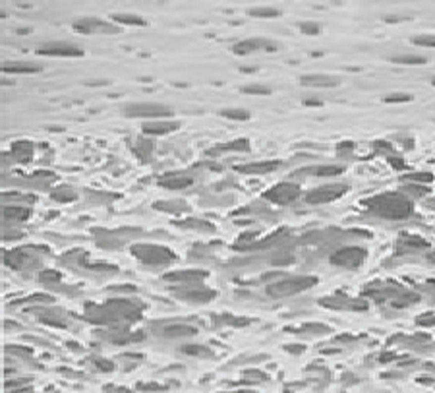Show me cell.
I'll list each match as a JSON object with an SVG mask.
<instances>
[{
    "label": "cell",
    "mask_w": 435,
    "mask_h": 393,
    "mask_svg": "<svg viewBox=\"0 0 435 393\" xmlns=\"http://www.w3.org/2000/svg\"><path fill=\"white\" fill-rule=\"evenodd\" d=\"M145 304L128 298H112L105 304H87L83 320L105 328H126L141 318Z\"/></svg>",
    "instance_id": "6da1fadb"
},
{
    "label": "cell",
    "mask_w": 435,
    "mask_h": 393,
    "mask_svg": "<svg viewBox=\"0 0 435 393\" xmlns=\"http://www.w3.org/2000/svg\"><path fill=\"white\" fill-rule=\"evenodd\" d=\"M362 207H366L368 213H372V215L389 219V221L408 219L414 211V203L410 201V197L398 194V192H385V194H377L374 197H366L362 201Z\"/></svg>",
    "instance_id": "7a4b0ae2"
},
{
    "label": "cell",
    "mask_w": 435,
    "mask_h": 393,
    "mask_svg": "<svg viewBox=\"0 0 435 393\" xmlns=\"http://www.w3.org/2000/svg\"><path fill=\"white\" fill-rule=\"evenodd\" d=\"M130 250L139 263L153 267V269L166 267L176 260L172 250H168L166 246H161V244H134Z\"/></svg>",
    "instance_id": "3957f363"
},
{
    "label": "cell",
    "mask_w": 435,
    "mask_h": 393,
    "mask_svg": "<svg viewBox=\"0 0 435 393\" xmlns=\"http://www.w3.org/2000/svg\"><path fill=\"white\" fill-rule=\"evenodd\" d=\"M37 252H49V248L45 246H21L14 250H6L4 252V263L12 269L18 271H29V269H37L41 265V258Z\"/></svg>",
    "instance_id": "277c9868"
},
{
    "label": "cell",
    "mask_w": 435,
    "mask_h": 393,
    "mask_svg": "<svg viewBox=\"0 0 435 393\" xmlns=\"http://www.w3.org/2000/svg\"><path fill=\"white\" fill-rule=\"evenodd\" d=\"M314 285H317V279L312 275L286 277V279L278 281L275 285H269L267 287V295L271 296V298H286V296L304 293V291L312 289Z\"/></svg>",
    "instance_id": "5b68a950"
},
{
    "label": "cell",
    "mask_w": 435,
    "mask_h": 393,
    "mask_svg": "<svg viewBox=\"0 0 435 393\" xmlns=\"http://www.w3.org/2000/svg\"><path fill=\"white\" fill-rule=\"evenodd\" d=\"M368 258V250L362 246H344L340 250H336L331 254V263L336 267H344V269H356L360 267Z\"/></svg>",
    "instance_id": "8992f818"
},
{
    "label": "cell",
    "mask_w": 435,
    "mask_h": 393,
    "mask_svg": "<svg viewBox=\"0 0 435 393\" xmlns=\"http://www.w3.org/2000/svg\"><path fill=\"white\" fill-rule=\"evenodd\" d=\"M124 115L130 118H170L174 111L161 103H134L124 109Z\"/></svg>",
    "instance_id": "52a82bcc"
},
{
    "label": "cell",
    "mask_w": 435,
    "mask_h": 393,
    "mask_svg": "<svg viewBox=\"0 0 435 393\" xmlns=\"http://www.w3.org/2000/svg\"><path fill=\"white\" fill-rule=\"evenodd\" d=\"M300 196H302V188L296 182H280V184H275L273 188H269L267 192H263V197L267 201L277 203V205H288L296 201Z\"/></svg>",
    "instance_id": "ba28073f"
},
{
    "label": "cell",
    "mask_w": 435,
    "mask_h": 393,
    "mask_svg": "<svg viewBox=\"0 0 435 393\" xmlns=\"http://www.w3.org/2000/svg\"><path fill=\"white\" fill-rule=\"evenodd\" d=\"M348 192V184H327V186H319L316 190L308 192L304 201L310 205H319V203H329L335 201L338 197H342Z\"/></svg>",
    "instance_id": "9c48e42d"
},
{
    "label": "cell",
    "mask_w": 435,
    "mask_h": 393,
    "mask_svg": "<svg viewBox=\"0 0 435 393\" xmlns=\"http://www.w3.org/2000/svg\"><path fill=\"white\" fill-rule=\"evenodd\" d=\"M72 27H74L76 33H85V35H91V33L110 35V33H120L122 31L120 27L112 25L110 21H105L101 18H79V20H74Z\"/></svg>",
    "instance_id": "30bf717a"
},
{
    "label": "cell",
    "mask_w": 435,
    "mask_h": 393,
    "mask_svg": "<svg viewBox=\"0 0 435 393\" xmlns=\"http://www.w3.org/2000/svg\"><path fill=\"white\" fill-rule=\"evenodd\" d=\"M172 295L176 296V298H180V300L205 304V302H211V300L217 298V291H213V289H205V287H198V283H196V285L174 287V289H172Z\"/></svg>",
    "instance_id": "8fae6325"
},
{
    "label": "cell",
    "mask_w": 435,
    "mask_h": 393,
    "mask_svg": "<svg viewBox=\"0 0 435 393\" xmlns=\"http://www.w3.org/2000/svg\"><path fill=\"white\" fill-rule=\"evenodd\" d=\"M37 55L41 57H64V59H76V57H83V49H79L72 43H47L37 49Z\"/></svg>",
    "instance_id": "7c38bea8"
},
{
    "label": "cell",
    "mask_w": 435,
    "mask_h": 393,
    "mask_svg": "<svg viewBox=\"0 0 435 393\" xmlns=\"http://www.w3.org/2000/svg\"><path fill=\"white\" fill-rule=\"evenodd\" d=\"M257 51H265V53H275L278 51V45L275 41L269 39H246L240 41L232 47V53L234 55H252V53H257Z\"/></svg>",
    "instance_id": "4fadbf2b"
},
{
    "label": "cell",
    "mask_w": 435,
    "mask_h": 393,
    "mask_svg": "<svg viewBox=\"0 0 435 393\" xmlns=\"http://www.w3.org/2000/svg\"><path fill=\"white\" fill-rule=\"evenodd\" d=\"M196 182V177L192 173H168V175H163L159 177L157 184L166 188V190H184V188H190L192 184Z\"/></svg>",
    "instance_id": "5bb4252c"
},
{
    "label": "cell",
    "mask_w": 435,
    "mask_h": 393,
    "mask_svg": "<svg viewBox=\"0 0 435 393\" xmlns=\"http://www.w3.org/2000/svg\"><path fill=\"white\" fill-rule=\"evenodd\" d=\"M99 337L114 343V345H124V343H138V341H143L145 339V333L143 331H134L130 333L126 328H112L110 331H101Z\"/></svg>",
    "instance_id": "9a60e30c"
},
{
    "label": "cell",
    "mask_w": 435,
    "mask_h": 393,
    "mask_svg": "<svg viewBox=\"0 0 435 393\" xmlns=\"http://www.w3.org/2000/svg\"><path fill=\"white\" fill-rule=\"evenodd\" d=\"M207 271H201V269H188V271H172V273H166L163 275V281H168V283H182V285H196L207 279Z\"/></svg>",
    "instance_id": "2e32d148"
},
{
    "label": "cell",
    "mask_w": 435,
    "mask_h": 393,
    "mask_svg": "<svg viewBox=\"0 0 435 393\" xmlns=\"http://www.w3.org/2000/svg\"><path fill=\"white\" fill-rule=\"evenodd\" d=\"M230 151H250V139L240 138L234 139V141H226V143H218V145H213L205 151L207 157H217V155H222V153H230Z\"/></svg>",
    "instance_id": "e0dca14e"
},
{
    "label": "cell",
    "mask_w": 435,
    "mask_h": 393,
    "mask_svg": "<svg viewBox=\"0 0 435 393\" xmlns=\"http://www.w3.org/2000/svg\"><path fill=\"white\" fill-rule=\"evenodd\" d=\"M178 128L180 124L178 122H172V120H153V122H145L141 126L143 134H147V136H164V134L174 132Z\"/></svg>",
    "instance_id": "ac0fdd59"
},
{
    "label": "cell",
    "mask_w": 435,
    "mask_h": 393,
    "mask_svg": "<svg viewBox=\"0 0 435 393\" xmlns=\"http://www.w3.org/2000/svg\"><path fill=\"white\" fill-rule=\"evenodd\" d=\"M280 167V161H259V163H248V165H240L236 167L238 173L244 175H267L273 173Z\"/></svg>",
    "instance_id": "d6986e66"
},
{
    "label": "cell",
    "mask_w": 435,
    "mask_h": 393,
    "mask_svg": "<svg viewBox=\"0 0 435 393\" xmlns=\"http://www.w3.org/2000/svg\"><path fill=\"white\" fill-rule=\"evenodd\" d=\"M344 173V167H338V165H317V167H306V169H300L294 175L302 177V175H310V177H338Z\"/></svg>",
    "instance_id": "ffe728a7"
},
{
    "label": "cell",
    "mask_w": 435,
    "mask_h": 393,
    "mask_svg": "<svg viewBox=\"0 0 435 393\" xmlns=\"http://www.w3.org/2000/svg\"><path fill=\"white\" fill-rule=\"evenodd\" d=\"M33 151H35V147H33L31 141L20 139V141H16V143L12 145V149H10V153L6 155V159L12 157L14 161H18V163H29V161L33 159Z\"/></svg>",
    "instance_id": "44dd1931"
},
{
    "label": "cell",
    "mask_w": 435,
    "mask_h": 393,
    "mask_svg": "<svg viewBox=\"0 0 435 393\" xmlns=\"http://www.w3.org/2000/svg\"><path fill=\"white\" fill-rule=\"evenodd\" d=\"M300 83L306 87H336L340 79L335 76H327V74H308L300 78Z\"/></svg>",
    "instance_id": "7402d4cb"
},
{
    "label": "cell",
    "mask_w": 435,
    "mask_h": 393,
    "mask_svg": "<svg viewBox=\"0 0 435 393\" xmlns=\"http://www.w3.org/2000/svg\"><path fill=\"white\" fill-rule=\"evenodd\" d=\"M321 304L323 306H327V308H350V310H366L368 308V304L366 302H358V300H350V298H346V296H331V298H323L321 300Z\"/></svg>",
    "instance_id": "603a6c76"
},
{
    "label": "cell",
    "mask_w": 435,
    "mask_h": 393,
    "mask_svg": "<svg viewBox=\"0 0 435 393\" xmlns=\"http://www.w3.org/2000/svg\"><path fill=\"white\" fill-rule=\"evenodd\" d=\"M41 70L43 66L33 64V62H4L2 64L4 74H37Z\"/></svg>",
    "instance_id": "cb8c5ba5"
},
{
    "label": "cell",
    "mask_w": 435,
    "mask_h": 393,
    "mask_svg": "<svg viewBox=\"0 0 435 393\" xmlns=\"http://www.w3.org/2000/svg\"><path fill=\"white\" fill-rule=\"evenodd\" d=\"M153 207L164 213H188L190 205L184 199H170V201H155Z\"/></svg>",
    "instance_id": "d4e9b609"
},
{
    "label": "cell",
    "mask_w": 435,
    "mask_h": 393,
    "mask_svg": "<svg viewBox=\"0 0 435 393\" xmlns=\"http://www.w3.org/2000/svg\"><path fill=\"white\" fill-rule=\"evenodd\" d=\"M2 217H4L6 223L25 221V219H29V209H27V207H21V205H4Z\"/></svg>",
    "instance_id": "484cf974"
},
{
    "label": "cell",
    "mask_w": 435,
    "mask_h": 393,
    "mask_svg": "<svg viewBox=\"0 0 435 393\" xmlns=\"http://www.w3.org/2000/svg\"><path fill=\"white\" fill-rule=\"evenodd\" d=\"M198 329L192 328V326H186V324H172V326H166L163 329V335L164 337H188V335H196Z\"/></svg>",
    "instance_id": "4316f807"
},
{
    "label": "cell",
    "mask_w": 435,
    "mask_h": 393,
    "mask_svg": "<svg viewBox=\"0 0 435 393\" xmlns=\"http://www.w3.org/2000/svg\"><path fill=\"white\" fill-rule=\"evenodd\" d=\"M176 227H182V229H196V231H215V227L211 225V223H207V221H203V219H184V221H172Z\"/></svg>",
    "instance_id": "83f0119b"
},
{
    "label": "cell",
    "mask_w": 435,
    "mask_h": 393,
    "mask_svg": "<svg viewBox=\"0 0 435 393\" xmlns=\"http://www.w3.org/2000/svg\"><path fill=\"white\" fill-rule=\"evenodd\" d=\"M51 197L54 199V201H60V203H68V201H74L78 194L70 188V186H58V188H54L53 192H51Z\"/></svg>",
    "instance_id": "f1b7e54d"
},
{
    "label": "cell",
    "mask_w": 435,
    "mask_h": 393,
    "mask_svg": "<svg viewBox=\"0 0 435 393\" xmlns=\"http://www.w3.org/2000/svg\"><path fill=\"white\" fill-rule=\"evenodd\" d=\"M393 64H404V66H418V64H426L428 59L426 57H420V55H396L391 57Z\"/></svg>",
    "instance_id": "f546056e"
},
{
    "label": "cell",
    "mask_w": 435,
    "mask_h": 393,
    "mask_svg": "<svg viewBox=\"0 0 435 393\" xmlns=\"http://www.w3.org/2000/svg\"><path fill=\"white\" fill-rule=\"evenodd\" d=\"M112 21L122 23V25H141V27L147 25V20L136 14H112Z\"/></svg>",
    "instance_id": "4dcf8cb0"
},
{
    "label": "cell",
    "mask_w": 435,
    "mask_h": 393,
    "mask_svg": "<svg viewBox=\"0 0 435 393\" xmlns=\"http://www.w3.org/2000/svg\"><path fill=\"white\" fill-rule=\"evenodd\" d=\"M151 149H153V143L149 141V139L145 138H139V141L134 145V151H136V155H138L143 163H147L149 159H151Z\"/></svg>",
    "instance_id": "1f68e13d"
},
{
    "label": "cell",
    "mask_w": 435,
    "mask_h": 393,
    "mask_svg": "<svg viewBox=\"0 0 435 393\" xmlns=\"http://www.w3.org/2000/svg\"><path fill=\"white\" fill-rule=\"evenodd\" d=\"M220 117L228 118V120H250L252 118V113L246 111V109H222L220 111Z\"/></svg>",
    "instance_id": "d6a6232c"
},
{
    "label": "cell",
    "mask_w": 435,
    "mask_h": 393,
    "mask_svg": "<svg viewBox=\"0 0 435 393\" xmlns=\"http://www.w3.org/2000/svg\"><path fill=\"white\" fill-rule=\"evenodd\" d=\"M282 12L277 10V8H267V6H263V8H250L248 10V16H252V18H278Z\"/></svg>",
    "instance_id": "836d02e7"
},
{
    "label": "cell",
    "mask_w": 435,
    "mask_h": 393,
    "mask_svg": "<svg viewBox=\"0 0 435 393\" xmlns=\"http://www.w3.org/2000/svg\"><path fill=\"white\" fill-rule=\"evenodd\" d=\"M180 353L190 354V356H211V349L203 345H182Z\"/></svg>",
    "instance_id": "e575fe53"
},
{
    "label": "cell",
    "mask_w": 435,
    "mask_h": 393,
    "mask_svg": "<svg viewBox=\"0 0 435 393\" xmlns=\"http://www.w3.org/2000/svg\"><path fill=\"white\" fill-rule=\"evenodd\" d=\"M244 95H271V89L267 85H259V83H252V85H244L242 87Z\"/></svg>",
    "instance_id": "d590c367"
},
{
    "label": "cell",
    "mask_w": 435,
    "mask_h": 393,
    "mask_svg": "<svg viewBox=\"0 0 435 393\" xmlns=\"http://www.w3.org/2000/svg\"><path fill=\"white\" fill-rule=\"evenodd\" d=\"M402 180H414L416 184H428L434 180V175L432 173H408V175H404Z\"/></svg>",
    "instance_id": "8d00e7d4"
},
{
    "label": "cell",
    "mask_w": 435,
    "mask_h": 393,
    "mask_svg": "<svg viewBox=\"0 0 435 393\" xmlns=\"http://www.w3.org/2000/svg\"><path fill=\"white\" fill-rule=\"evenodd\" d=\"M298 27L304 35H319L321 33V25L316 23V21H302Z\"/></svg>",
    "instance_id": "74e56055"
},
{
    "label": "cell",
    "mask_w": 435,
    "mask_h": 393,
    "mask_svg": "<svg viewBox=\"0 0 435 393\" xmlns=\"http://www.w3.org/2000/svg\"><path fill=\"white\" fill-rule=\"evenodd\" d=\"M410 41L414 45H418V47H432V49H435V35H414Z\"/></svg>",
    "instance_id": "f35d334b"
},
{
    "label": "cell",
    "mask_w": 435,
    "mask_h": 393,
    "mask_svg": "<svg viewBox=\"0 0 435 393\" xmlns=\"http://www.w3.org/2000/svg\"><path fill=\"white\" fill-rule=\"evenodd\" d=\"M412 101V95L408 93H391L387 97H383V103H389V105H395V103H408Z\"/></svg>",
    "instance_id": "ab89813d"
},
{
    "label": "cell",
    "mask_w": 435,
    "mask_h": 393,
    "mask_svg": "<svg viewBox=\"0 0 435 393\" xmlns=\"http://www.w3.org/2000/svg\"><path fill=\"white\" fill-rule=\"evenodd\" d=\"M39 279H41V283H45V285L60 283V273L58 271H54V269H51V271H43Z\"/></svg>",
    "instance_id": "60d3db41"
},
{
    "label": "cell",
    "mask_w": 435,
    "mask_h": 393,
    "mask_svg": "<svg viewBox=\"0 0 435 393\" xmlns=\"http://www.w3.org/2000/svg\"><path fill=\"white\" fill-rule=\"evenodd\" d=\"M93 362H95V366L99 368L101 372H112V370H114V362H110V360H103V358H93Z\"/></svg>",
    "instance_id": "b9f144b4"
},
{
    "label": "cell",
    "mask_w": 435,
    "mask_h": 393,
    "mask_svg": "<svg viewBox=\"0 0 435 393\" xmlns=\"http://www.w3.org/2000/svg\"><path fill=\"white\" fill-rule=\"evenodd\" d=\"M139 392H164L166 390V386H157V384H138Z\"/></svg>",
    "instance_id": "7bdbcfd3"
},
{
    "label": "cell",
    "mask_w": 435,
    "mask_h": 393,
    "mask_svg": "<svg viewBox=\"0 0 435 393\" xmlns=\"http://www.w3.org/2000/svg\"><path fill=\"white\" fill-rule=\"evenodd\" d=\"M404 190H406V192H412V194H418V196H424V194H428V192H430V188L420 186V184H410V186H406Z\"/></svg>",
    "instance_id": "ee69618b"
},
{
    "label": "cell",
    "mask_w": 435,
    "mask_h": 393,
    "mask_svg": "<svg viewBox=\"0 0 435 393\" xmlns=\"http://www.w3.org/2000/svg\"><path fill=\"white\" fill-rule=\"evenodd\" d=\"M6 351L12 353V354H31L33 353V349H29V347H14V345H8Z\"/></svg>",
    "instance_id": "f6af8a7d"
},
{
    "label": "cell",
    "mask_w": 435,
    "mask_h": 393,
    "mask_svg": "<svg viewBox=\"0 0 435 393\" xmlns=\"http://www.w3.org/2000/svg\"><path fill=\"white\" fill-rule=\"evenodd\" d=\"M418 324H420V326H434V324H435V316L434 314L418 316Z\"/></svg>",
    "instance_id": "bcb514c9"
},
{
    "label": "cell",
    "mask_w": 435,
    "mask_h": 393,
    "mask_svg": "<svg viewBox=\"0 0 435 393\" xmlns=\"http://www.w3.org/2000/svg\"><path fill=\"white\" fill-rule=\"evenodd\" d=\"M284 351H288L290 354H302L306 351V345H284Z\"/></svg>",
    "instance_id": "7dc6e473"
},
{
    "label": "cell",
    "mask_w": 435,
    "mask_h": 393,
    "mask_svg": "<svg viewBox=\"0 0 435 393\" xmlns=\"http://www.w3.org/2000/svg\"><path fill=\"white\" fill-rule=\"evenodd\" d=\"M389 163L393 165V169H396V171H404L406 169V163L398 157H389Z\"/></svg>",
    "instance_id": "c3c4849f"
},
{
    "label": "cell",
    "mask_w": 435,
    "mask_h": 393,
    "mask_svg": "<svg viewBox=\"0 0 435 393\" xmlns=\"http://www.w3.org/2000/svg\"><path fill=\"white\" fill-rule=\"evenodd\" d=\"M109 83H110L109 79H87L85 81V85H89V87H105Z\"/></svg>",
    "instance_id": "681fc988"
},
{
    "label": "cell",
    "mask_w": 435,
    "mask_h": 393,
    "mask_svg": "<svg viewBox=\"0 0 435 393\" xmlns=\"http://www.w3.org/2000/svg\"><path fill=\"white\" fill-rule=\"evenodd\" d=\"M306 107H323V101L321 99H304L302 101Z\"/></svg>",
    "instance_id": "f907efd6"
},
{
    "label": "cell",
    "mask_w": 435,
    "mask_h": 393,
    "mask_svg": "<svg viewBox=\"0 0 435 393\" xmlns=\"http://www.w3.org/2000/svg\"><path fill=\"white\" fill-rule=\"evenodd\" d=\"M404 20H408L406 16H385L383 18V21H387V23H396V21H404Z\"/></svg>",
    "instance_id": "816d5d0a"
},
{
    "label": "cell",
    "mask_w": 435,
    "mask_h": 393,
    "mask_svg": "<svg viewBox=\"0 0 435 393\" xmlns=\"http://www.w3.org/2000/svg\"><path fill=\"white\" fill-rule=\"evenodd\" d=\"M374 147H376V149H383V151H393V147H391L387 141H376Z\"/></svg>",
    "instance_id": "f5cc1de1"
},
{
    "label": "cell",
    "mask_w": 435,
    "mask_h": 393,
    "mask_svg": "<svg viewBox=\"0 0 435 393\" xmlns=\"http://www.w3.org/2000/svg\"><path fill=\"white\" fill-rule=\"evenodd\" d=\"M352 147H354V143H352V141H344V143H338V145H336V149H338V151H342V149H352Z\"/></svg>",
    "instance_id": "db71d44e"
},
{
    "label": "cell",
    "mask_w": 435,
    "mask_h": 393,
    "mask_svg": "<svg viewBox=\"0 0 435 393\" xmlns=\"http://www.w3.org/2000/svg\"><path fill=\"white\" fill-rule=\"evenodd\" d=\"M257 68L256 66H240V72H246V74H252V72H256Z\"/></svg>",
    "instance_id": "11a10c76"
},
{
    "label": "cell",
    "mask_w": 435,
    "mask_h": 393,
    "mask_svg": "<svg viewBox=\"0 0 435 393\" xmlns=\"http://www.w3.org/2000/svg\"><path fill=\"white\" fill-rule=\"evenodd\" d=\"M105 392H128L126 388H114V386H107Z\"/></svg>",
    "instance_id": "9f6ffc18"
},
{
    "label": "cell",
    "mask_w": 435,
    "mask_h": 393,
    "mask_svg": "<svg viewBox=\"0 0 435 393\" xmlns=\"http://www.w3.org/2000/svg\"><path fill=\"white\" fill-rule=\"evenodd\" d=\"M418 382H420V384H426V386L435 384V380H430V378H418Z\"/></svg>",
    "instance_id": "6f0895ef"
},
{
    "label": "cell",
    "mask_w": 435,
    "mask_h": 393,
    "mask_svg": "<svg viewBox=\"0 0 435 393\" xmlns=\"http://www.w3.org/2000/svg\"><path fill=\"white\" fill-rule=\"evenodd\" d=\"M336 353H340V351H338V349H325V351H323V354H336Z\"/></svg>",
    "instance_id": "680465c9"
},
{
    "label": "cell",
    "mask_w": 435,
    "mask_h": 393,
    "mask_svg": "<svg viewBox=\"0 0 435 393\" xmlns=\"http://www.w3.org/2000/svg\"><path fill=\"white\" fill-rule=\"evenodd\" d=\"M16 33H20V35H27V33H31V29H16Z\"/></svg>",
    "instance_id": "91938a15"
},
{
    "label": "cell",
    "mask_w": 435,
    "mask_h": 393,
    "mask_svg": "<svg viewBox=\"0 0 435 393\" xmlns=\"http://www.w3.org/2000/svg\"><path fill=\"white\" fill-rule=\"evenodd\" d=\"M432 83H434V85H435V78H432Z\"/></svg>",
    "instance_id": "94428289"
},
{
    "label": "cell",
    "mask_w": 435,
    "mask_h": 393,
    "mask_svg": "<svg viewBox=\"0 0 435 393\" xmlns=\"http://www.w3.org/2000/svg\"><path fill=\"white\" fill-rule=\"evenodd\" d=\"M432 260H434V262H435V256H432Z\"/></svg>",
    "instance_id": "6125c7cd"
}]
</instances>
